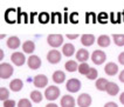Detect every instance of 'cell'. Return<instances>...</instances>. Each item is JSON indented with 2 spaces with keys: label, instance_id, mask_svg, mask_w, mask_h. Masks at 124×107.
Masks as SVG:
<instances>
[{
  "label": "cell",
  "instance_id": "21",
  "mask_svg": "<svg viewBox=\"0 0 124 107\" xmlns=\"http://www.w3.org/2000/svg\"><path fill=\"white\" fill-rule=\"evenodd\" d=\"M108 80H105L104 78H100L98 80H96V87L98 91H107L108 87Z\"/></svg>",
  "mask_w": 124,
  "mask_h": 107
},
{
  "label": "cell",
  "instance_id": "11",
  "mask_svg": "<svg viewBox=\"0 0 124 107\" xmlns=\"http://www.w3.org/2000/svg\"><path fill=\"white\" fill-rule=\"evenodd\" d=\"M62 107H74L75 106V99L71 95H63L61 99Z\"/></svg>",
  "mask_w": 124,
  "mask_h": 107
},
{
  "label": "cell",
  "instance_id": "32",
  "mask_svg": "<svg viewBox=\"0 0 124 107\" xmlns=\"http://www.w3.org/2000/svg\"><path fill=\"white\" fill-rule=\"evenodd\" d=\"M118 61H119V64L124 65V52H122V53L118 55Z\"/></svg>",
  "mask_w": 124,
  "mask_h": 107
},
{
  "label": "cell",
  "instance_id": "7",
  "mask_svg": "<svg viewBox=\"0 0 124 107\" xmlns=\"http://www.w3.org/2000/svg\"><path fill=\"white\" fill-rule=\"evenodd\" d=\"M47 60L50 64H57L61 60V53L57 50H52L48 52L47 54Z\"/></svg>",
  "mask_w": 124,
  "mask_h": 107
},
{
  "label": "cell",
  "instance_id": "6",
  "mask_svg": "<svg viewBox=\"0 0 124 107\" xmlns=\"http://www.w3.org/2000/svg\"><path fill=\"white\" fill-rule=\"evenodd\" d=\"M33 82H34L35 87H38V88H42V87L47 86V84H48V79H47L46 75H43V74H38L36 77H34Z\"/></svg>",
  "mask_w": 124,
  "mask_h": 107
},
{
  "label": "cell",
  "instance_id": "19",
  "mask_svg": "<svg viewBox=\"0 0 124 107\" xmlns=\"http://www.w3.org/2000/svg\"><path fill=\"white\" fill-rule=\"evenodd\" d=\"M119 91V87H118L117 84L115 82H109L108 84V87H107V92L109 95H116Z\"/></svg>",
  "mask_w": 124,
  "mask_h": 107
},
{
  "label": "cell",
  "instance_id": "1",
  "mask_svg": "<svg viewBox=\"0 0 124 107\" xmlns=\"http://www.w3.org/2000/svg\"><path fill=\"white\" fill-rule=\"evenodd\" d=\"M13 74V66L6 62H2L0 65V77L1 79H7Z\"/></svg>",
  "mask_w": 124,
  "mask_h": 107
},
{
  "label": "cell",
  "instance_id": "25",
  "mask_svg": "<svg viewBox=\"0 0 124 107\" xmlns=\"http://www.w3.org/2000/svg\"><path fill=\"white\" fill-rule=\"evenodd\" d=\"M112 38L117 46H124V34H114Z\"/></svg>",
  "mask_w": 124,
  "mask_h": 107
},
{
  "label": "cell",
  "instance_id": "20",
  "mask_svg": "<svg viewBox=\"0 0 124 107\" xmlns=\"http://www.w3.org/2000/svg\"><path fill=\"white\" fill-rule=\"evenodd\" d=\"M97 44L101 47H108L110 45V38L108 36H100L97 39Z\"/></svg>",
  "mask_w": 124,
  "mask_h": 107
},
{
  "label": "cell",
  "instance_id": "30",
  "mask_svg": "<svg viewBox=\"0 0 124 107\" xmlns=\"http://www.w3.org/2000/svg\"><path fill=\"white\" fill-rule=\"evenodd\" d=\"M15 106V101L14 100L8 99L6 101H4V107H14Z\"/></svg>",
  "mask_w": 124,
  "mask_h": 107
},
{
  "label": "cell",
  "instance_id": "28",
  "mask_svg": "<svg viewBox=\"0 0 124 107\" xmlns=\"http://www.w3.org/2000/svg\"><path fill=\"white\" fill-rule=\"evenodd\" d=\"M18 107H32V104L28 99H21L18 102Z\"/></svg>",
  "mask_w": 124,
  "mask_h": 107
},
{
  "label": "cell",
  "instance_id": "33",
  "mask_svg": "<svg viewBox=\"0 0 124 107\" xmlns=\"http://www.w3.org/2000/svg\"><path fill=\"white\" fill-rule=\"evenodd\" d=\"M104 107H118V106H117V104H115V102L110 101V102H107V104L104 105Z\"/></svg>",
  "mask_w": 124,
  "mask_h": 107
},
{
  "label": "cell",
  "instance_id": "38",
  "mask_svg": "<svg viewBox=\"0 0 124 107\" xmlns=\"http://www.w3.org/2000/svg\"><path fill=\"white\" fill-rule=\"evenodd\" d=\"M0 57H1V59H2V57H4V51L0 50Z\"/></svg>",
  "mask_w": 124,
  "mask_h": 107
},
{
  "label": "cell",
  "instance_id": "3",
  "mask_svg": "<svg viewBox=\"0 0 124 107\" xmlns=\"http://www.w3.org/2000/svg\"><path fill=\"white\" fill-rule=\"evenodd\" d=\"M105 53H104L103 51H100V50H96L93 52V54H91V60L94 61V64L96 65H101L103 64L104 61H105Z\"/></svg>",
  "mask_w": 124,
  "mask_h": 107
},
{
  "label": "cell",
  "instance_id": "16",
  "mask_svg": "<svg viewBox=\"0 0 124 107\" xmlns=\"http://www.w3.org/2000/svg\"><path fill=\"white\" fill-rule=\"evenodd\" d=\"M22 86H23V82L21 81L20 79H14L9 84V88L12 91H14V92H19L21 88H22Z\"/></svg>",
  "mask_w": 124,
  "mask_h": 107
},
{
  "label": "cell",
  "instance_id": "14",
  "mask_svg": "<svg viewBox=\"0 0 124 107\" xmlns=\"http://www.w3.org/2000/svg\"><path fill=\"white\" fill-rule=\"evenodd\" d=\"M88 58H89V52L87 50H84V48H80V50L76 52V59L78 60V61H87L88 60Z\"/></svg>",
  "mask_w": 124,
  "mask_h": 107
},
{
  "label": "cell",
  "instance_id": "35",
  "mask_svg": "<svg viewBox=\"0 0 124 107\" xmlns=\"http://www.w3.org/2000/svg\"><path fill=\"white\" fill-rule=\"evenodd\" d=\"M119 80H121L122 82H124V71L121 72V74H119Z\"/></svg>",
  "mask_w": 124,
  "mask_h": 107
},
{
  "label": "cell",
  "instance_id": "10",
  "mask_svg": "<svg viewBox=\"0 0 124 107\" xmlns=\"http://www.w3.org/2000/svg\"><path fill=\"white\" fill-rule=\"evenodd\" d=\"M11 60L13 61V64L15 66H21V65L25 64V55H23V53H20V52H15L12 54V57H11Z\"/></svg>",
  "mask_w": 124,
  "mask_h": 107
},
{
  "label": "cell",
  "instance_id": "22",
  "mask_svg": "<svg viewBox=\"0 0 124 107\" xmlns=\"http://www.w3.org/2000/svg\"><path fill=\"white\" fill-rule=\"evenodd\" d=\"M22 50L25 53H32V52H34L35 50V45L33 41H31V40H28L26 43H23L22 45Z\"/></svg>",
  "mask_w": 124,
  "mask_h": 107
},
{
  "label": "cell",
  "instance_id": "37",
  "mask_svg": "<svg viewBox=\"0 0 124 107\" xmlns=\"http://www.w3.org/2000/svg\"><path fill=\"white\" fill-rule=\"evenodd\" d=\"M46 107H59V106H57L56 104H48Z\"/></svg>",
  "mask_w": 124,
  "mask_h": 107
},
{
  "label": "cell",
  "instance_id": "34",
  "mask_svg": "<svg viewBox=\"0 0 124 107\" xmlns=\"http://www.w3.org/2000/svg\"><path fill=\"white\" fill-rule=\"evenodd\" d=\"M77 34H67V38H68V39H76V38H77Z\"/></svg>",
  "mask_w": 124,
  "mask_h": 107
},
{
  "label": "cell",
  "instance_id": "9",
  "mask_svg": "<svg viewBox=\"0 0 124 107\" xmlns=\"http://www.w3.org/2000/svg\"><path fill=\"white\" fill-rule=\"evenodd\" d=\"M27 64H28V66H29V68L38 70V68L41 66V60H40V58L38 57V55H31V57L28 58Z\"/></svg>",
  "mask_w": 124,
  "mask_h": 107
},
{
  "label": "cell",
  "instance_id": "23",
  "mask_svg": "<svg viewBox=\"0 0 124 107\" xmlns=\"http://www.w3.org/2000/svg\"><path fill=\"white\" fill-rule=\"evenodd\" d=\"M64 67H66V70L68 72H75L78 70V66H77V62L76 61H73V60H69L66 62L64 65Z\"/></svg>",
  "mask_w": 124,
  "mask_h": 107
},
{
  "label": "cell",
  "instance_id": "26",
  "mask_svg": "<svg viewBox=\"0 0 124 107\" xmlns=\"http://www.w3.org/2000/svg\"><path fill=\"white\" fill-rule=\"evenodd\" d=\"M31 99L33 100L34 102H40L42 100L41 92H39V91H33V92L31 93Z\"/></svg>",
  "mask_w": 124,
  "mask_h": 107
},
{
  "label": "cell",
  "instance_id": "8",
  "mask_svg": "<svg viewBox=\"0 0 124 107\" xmlns=\"http://www.w3.org/2000/svg\"><path fill=\"white\" fill-rule=\"evenodd\" d=\"M77 104L80 107H89L91 104V97L87 93H83L77 98Z\"/></svg>",
  "mask_w": 124,
  "mask_h": 107
},
{
  "label": "cell",
  "instance_id": "2",
  "mask_svg": "<svg viewBox=\"0 0 124 107\" xmlns=\"http://www.w3.org/2000/svg\"><path fill=\"white\" fill-rule=\"evenodd\" d=\"M59 95H60V89L56 86H49L48 88L46 89V92H45L46 99L50 100V101H54L55 99H57Z\"/></svg>",
  "mask_w": 124,
  "mask_h": 107
},
{
  "label": "cell",
  "instance_id": "4",
  "mask_svg": "<svg viewBox=\"0 0 124 107\" xmlns=\"http://www.w3.org/2000/svg\"><path fill=\"white\" fill-rule=\"evenodd\" d=\"M47 41L50 46H53V47H59V46H61L62 43H63V36L61 34H50L48 36L47 38Z\"/></svg>",
  "mask_w": 124,
  "mask_h": 107
},
{
  "label": "cell",
  "instance_id": "13",
  "mask_svg": "<svg viewBox=\"0 0 124 107\" xmlns=\"http://www.w3.org/2000/svg\"><path fill=\"white\" fill-rule=\"evenodd\" d=\"M7 46L9 47V48H12V50H15V48H18L19 46H20V39L18 38V36H9L8 38V40H7Z\"/></svg>",
  "mask_w": 124,
  "mask_h": 107
},
{
  "label": "cell",
  "instance_id": "17",
  "mask_svg": "<svg viewBox=\"0 0 124 107\" xmlns=\"http://www.w3.org/2000/svg\"><path fill=\"white\" fill-rule=\"evenodd\" d=\"M81 41L84 46H91L95 41V36L94 34H83L81 38Z\"/></svg>",
  "mask_w": 124,
  "mask_h": 107
},
{
  "label": "cell",
  "instance_id": "31",
  "mask_svg": "<svg viewBox=\"0 0 124 107\" xmlns=\"http://www.w3.org/2000/svg\"><path fill=\"white\" fill-rule=\"evenodd\" d=\"M40 21H43V22L48 21V14H47V13H42V14L40 15Z\"/></svg>",
  "mask_w": 124,
  "mask_h": 107
},
{
  "label": "cell",
  "instance_id": "12",
  "mask_svg": "<svg viewBox=\"0 0 124 107\" xmlns=\"http://www.w3.org/2000/svg\"><path fill=\"white\" fill-rule=\"evenodd\" d=\"M104 71H105V73H107L108 75H115L118 72V66L115 64V62H109V64L105 65Z\"/></svg>",
  "mask_w": 124,
  "mask_h": 107
},
{
  "label": "cell",
  "instance_id": "24",
  "mask_svg": "<svg viewBox=\"0 0 124 107\" xmlns=\"http://www.w3.org/2000/svg\"><path fill=\"white\" fill-rule=\"evenodd\" d=\"M90 70H91V67H89V65L87 64V62H82V64L78 66V72H80V74L87 75V74L90 72Z\"/></svg>",
  "mask_w": 124,
  "mask_h": 107
},
{
  "label": "cell",
  "instance_id": "15",
  "mask_svg": "<svg viewBox=\"0 0 124 107\" xmlns=\"http://www.w3.org/2000/svg\"><path fill=\"white\" fill-rule=\"evenodd\" d=\"M62 53H63L66 57H71V55L75 53V47H74V45H73V44H66V45H63Z\"/></svg>",
  "mask_w": 124,
  "mask_h": 107
},
{
  "label": "cell",
  "instance_id": "18",
  "mask_svg": "<svg viewBox=\"0 0 124 107\" xmlns=\"http://www.w3.org/2000/svg\"><path fill=\"white\" fill-rule=\"evenodd\" d=\"M66 79V74L62 71H55L53 73V80L55 81L56 84H62Z\"/></svg>",
  "mask_w": 124,
  "mask_h": 107
},
{
  "label": "cell",
  "instance_id": "5",
  "mask_svg": "<svg viewBox=\"0 0 124 107\" xmlns=\"http://www.w3.org/2000/svg\"><path fill=\"white\" fill-rule=\"evenodd\" d=\"M66 87H67V89H68L69 92L75 93L81 88V81L77 80V79H70V80H68Z\"/></svg>",
  "mask_w": 124,
  "mask_h": 107
},
{
  "label": "cell",
  "instance_id": "27",
  "mask_svg": "<svg viewBox=\"0 0 124 107\" xmlns=\"http://www.w3.org/2000/svg\"><path fill=\"white\" fill-rule=\"evenodd\" d=\"M8 95H9V92H8V89H6L5 87H1L0 88V99L2 100V101H6L8 100Z\"/></svg>",
  "mask_w": 124,
  "mask_h": 107
},
{
  "label": "cell",
  "instance_id": "36",
  "mask_svg": "<svg viewBox=\"0 0 124 107\" xmlns=\"http://www.w3.org/2000/svg\"><path fill=\"white\" fill-rule=\"evenodd\" d=\"M119 101H121V102H122V104L124 105V92L122 93L121 95H119Z\"/></svg>",
  "mask_w": 124,
  "mask_h": 107
},
{
  "label": "cell",
  "instance_id": "29",
  "mask_svg": "<svg viewBox=\"0 0 124 107\" xmlns=\"http://www.w3.org/2000/svg\"><path fill=\"white\" fill-rule=\"evenodd\" d=\"M87 78L89 79V80H94V79H96L97 78V71L95 70V68H91L90 72L87 74Z\"/></svg>",
  "mask_w": 124,
  "mask_h": 107
}]
</instances>
